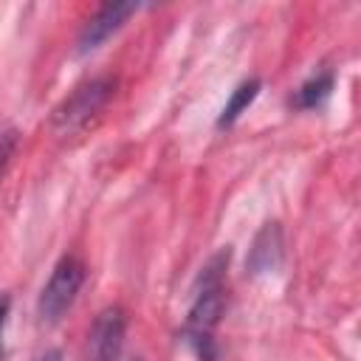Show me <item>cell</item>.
<instances>
[{
	"instance_id": "cell-12",
	"label": "cell",
	"mask_w": 361,
	"mask_h": 361,
	"mask_svg": "<svg viewBox=\"0 0 361 361\" xmlns=\"http://www.w3.org/2000/svg\"><path fill=\"white\" fill-rule=\"evenodd\" d=\"M133 361H144V358H133Z\"/></svg>"
},
{
	"instance_id": "cell-3",
	"label": "cell",
	"mask_w": 361,
	"mask_h": 361,
	"mask_svg": "<svg viewBox=\"0 0 361 361\" xmlns=\"http://www.w3.org/2000/svg\"><path fill=\"white\" fill-rule=\"evenodd\" d=\"M82 282H85V265H82V259H76V257H62V259L54 265V271H51L45 288L39 290V299H37V313H39V319L48 322V324L59 322L62 313L76 302V293H79Z\"/></svg>"
},
{
	"instance_id": "cell-1",
	"label": "cell",
	"mask_w": 361,
	"mask_h": 361,
	"mask_svg": "<svg viewBox=\"0 0 361 361\" xmlns=\"http://www.w3.org/2000/svg\"><path fill=\"white\" fill-rule=\"evenodd\" d=\"M231 248H220L197 274L195 282V299L183 324V341L192 347L197 361H217V344H214V327L223 319L226 310V271H228Z\"/></svg>"
},
{
	"instance_id": "cell-5",
	"label": "cell",
	"mask_w": 361,
	"mask_h": 361,
	"mask_svg": "<svg viewBox=\"0 0 361 361\" xmlns=\"http://www.w3.org/2000/svg\"><path fill=\"white\" fill-rule=\"evenodd\" d=\"M138 11V3H104L82 28L79 39H76V51L79 54H90L96 48H102L133 14Z\"/></svg>"
},
{
	"instance_id": "cell-8",
	"label": "cell",
	"mask_w": 361,
	"mask_h": 361,
	"mask_svg": "<svg viewBox=\"0 0 361 361\" xmlns=\"http://www.w3.org/2000/svg\"><path fill=\"white\" fill-rule=\"evenodd\" d=\"M333 82H336V76H333V71H322V73H316V76H310L299 90H296V96H293V104L299 107V110H313V107H322L327 99H330V93H333Z\"/></svg>"
},
{
	"instance_id": "cell-9",
	"label": "cell",
	"mask_w": 361,
	"mask_h": 361,
	"mask_svg": "<svg viewBox=\"0 0 361 361\" xmlns=\"http://www.w3.org/2000/svg\"><path fill=\"white\" fill-rule=\"evenodd\" d=\"M14 149H17V130H6L0 133V183L6 178V169L14 158Z\"/></svg>"
},
{
	"instance_id": "cell-10",
	"label": "cell",
	"mask_w": 361,
	"mask_h": 361,
	"mask_svg": "<svg viewBox=\"0 0 361 361\" xmlns=\"http://www.w3.org/2000/svg\"><path fill=\"white\" fill-rule=\"evenodd\" d=\"M8 307H11L8 293H0V355H3V327H6V319H8Z\"/></svg>"
},
{
	"instance_id": "cell-7",
	"label": "cell",
	"mask_w": 361,
	"mask_h": 361,
	"mask_svg": "<svg viewBox=\"0 0 361 361\" xmlns=\"http://www.w3.org/2000/svg\"><path fill=\"white\" fill-rule=\"evenodd\" d=\"M259 90H262V82H259L257 76L240 82V85L231 90V99L226 102V107H223L220 116H217V130H228V127H234L237 118L254 104V99L259 96Z\"/></svg>"
},
{
	"instance_id": "cell-2",
	"label": "cell",
	"mask_w": 361,
	"mask_h": 361,
	"mask_svg": "<svg viewBox=\"0 0 361 361\" xmlns=\"http://www.w3.org/2000/svg\"><path fill=\"white\" fill-rule=\"evenodd\" d=\"M116 90V79L110 76H96L90 82H82L68 99H62L54 113H51V130L56 135H71L76 130H82L113 96Z\"/></svg>"
},
{
	"instance_id": "cell-11",
	"label": "cell",
	"mask_w": 361,
	"mask_h": 361,
	"mask_svg": "<svg viewBox=\"0 0 361 361\" xmlns=\"http://www.w3.org/2000/svg\"><path fill=\"white\" fill-rule=\"evenodd\" d=\"M34 361H62V353H59V350H48V353H42V355L34 358Z\"/></svg>"
},
{
	"instance_id": "cell-6",
	"label": "cell",
	"mask_w": 361,
	"mask_h": 361,
	"mask_svg": "<svg viewBox=\"0 0 361 361\" xmlns=\"http://www.w3.org/2000/svg\"><path fill=\"white\" fill-rule=\"evenodd\" d=\"M282 257H285L282 226H279L276 220H271V223H265V226L254 234L251 248H248V257H245V271L254 274V276L274 274V271H279Z\"/></svg>"
},
{
	"instance_id": "cell-4",
	"label": "cell",
	"mask_w": 361,
	"mask_h": 361,
	"mask_svg": "<svg viewBox=\"0 0 361 361\" xmlns=\"http://www.w3.org/2000/svg\"><path fill=\"white\" fill-rule=\"evenodd\" d=\"M127 336V313L118 305L104 307L87 333V361H116Z\"/></svg>"
}]
</instances>
